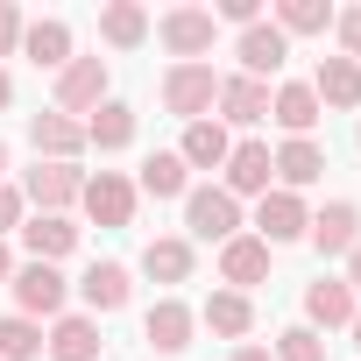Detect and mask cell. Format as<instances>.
Here are the masks:
<instances>
[{"label": "cell", "instance_id": "1", "mask_svg": "<svg viewBox=\"0 0 361 361\" xmlns=\"http://www.w3.org/2000/svg\"><path fill=\"white\" fill-rule=\"evenodd\" d=\"M213 99H220V71H213V64H170V71H163V106L185 121V128L206 121Z\"/></svg>", "mask_w": 361, "mask_h": 361}, {"label": "cell", "instance_id": "2", "mask_svg": "<svg viewBox=\"0 0 361 361\" xmlns=\"http://www.w3.org/2000/svg\"><path fill=\"white\" fill-rule=\"evenodd\" d=\"M213 36H220V22H213V8H170L163 22H156V43L177 57V64H206V50H213Z\"/></svg>", "mask_w": 361, "mask_h": 361}, {"label": "cell", "instance_id": "3", "mask_svg": "<svg viewBox=\"0 0 361 361\" xmlns=\"http://www.w3.org/2000/svg\"><path fill=\"white\" fill-rule=\"evenodd\" d=\"M185 227H192V241H234L241 234V199H227L220 185H199V192H185Z\"/></svg>", "mask_w": 361, "mask_h": 361}, {"label": "cell", "instance_id": "4", "mask_svg": "<svg viewBox=\"0 0 361 361\" xmlns=\"http://www.w3.org/2000/svg\"><path fill=\"white\" fill-rule=\"evenodd\" d=\"M8 283H15V305H22V319H36V326H43V319H64V298H71V283L57 276V262H22Z\"/></svg>", "mask_w": 361, "mask_h": 361}, {"label": "cell", "instance_id": "5", "mask_svg": "<svg viewBox=\"0 0 361 361\" xmlns=\"http://www.w3.org/2000/svg\"><path fill=\"white\" fill-rule=\"evenodd\" d=\"M305 227H312V213H305V199L298 192H262L255 199V241L262 248H283V241H305Z\"/></svg>", "mask_w": 361, "mask_h": 361}, {"label": "cell", "instance_id": "6", "mask_svg": "<svg viewBox=\"0 0 361 361\" xmlns=\"http://www.w3.org/2000/svg\"><path fill=\"white\" fill-rule=\"evenodd\" d=\"M78 192H85L78 163H43V156H36V170L22 177V206H36V213H64Z\"/></svg>", "mask_w": 361, "mask_h": 361}, {"label": "cell", "instance_id": "7", "mask_svg": "<svg viewBox=\"0 0 361 361\" xmlns=\"http://www.w3.org/2000/svg\"><path fill=\"white\" fill-rule=\"evenodd\" d=\"M106 99V57H71L64 71H57V114H92Z\"/></svg>", "mask_w": 361, "mask_h": 361}, {"label": "cell", "instance_id": "8", "mask_svg": "<svg viewBox=\"0 0 361 361\" xmlns=\"http://www.w3.org/2000/svg\"><path fill=\"white\" fill-rule=\"evenodd\" d=\"M192 326H199V312H192L185 298H156V305L142 312V340H149L156 354H185V347H192Z\"/></svg>", "mask_w": 361, "mask_h": 361}, {"label": "cell", "instance_id": "9", "mask_svg": "<svg viewBox=\"0 0 361 361\" xmlns=\"http://www.w3.org/2000/svg\"><path fill=\"white\" fill-rule=\"evenodd\" d=\"M234 57H241V78H276L283 71V57H290V36L276 29V22H255V29H241V43H234Z\"/></svg>", "mask_w": 361, "mask_h": 361}, {"label": "cell", "instance_id": "10", "mask_svg": "<svg viewBox=\"0 0 361 361\" xmlns=\"http://www.w3.org/2000/svg\"><path fill=\"white\" fill-rule=\"evenodd\" d=\"M29 149H36L43 163H78V149H92V142H85V121H71V114L50 106V114L29 121Z\"/></svg>", "mask_w": 361, "mask_h": 361}, {"label": "cell", "instance_id": "11", "mask_svg": "<svg viewBox=\"0 0 361 361\" xmlns=\"http://www.w3.org/2000/svg\"><path fill=\"white\" fill-rule=\"evenodd\" d=\"M305 241H312L319 255H354V241H361V206H354V199L319 206V213H312V227H305Z\"/></svg>", "mask_w": 361, "mask_h": 361}, {"label": "cell", "instance_id": "12", "mask_svg": "<svg viewBox=\"0 0 361 361\" xmlns=\"http://www.w3.org/2000/svg\"><path fill=\"white\" fill-rule=\"evenodd\" d=\"M78 206H85L99 227H128V220H135V185H128L121 170H99V177H85Z\"/></svg>", "mask_w": 361, "mask_h": 361}, {"label": "cell", "instance_id": "13", "mask_svg": "<svg viewBox=\"0 0 361 361\" xmlns=\"http://www.w3.org/2000/svg\"><path fill=\"white\" fill-rule=\"evenodd\" d=\"M319 114H326V106H319V92H312L305 78H290V85H276V92H269V121H276L290 142H312Z\"/></svg>", "mask_w": 361, "mask_h": 361}, {"label": "cell", "instance_id": "14", "mask_svg": "<svg viewBox=\"0 0 361 361\" xmlns=\"http://www.w3.org/2000/svg\"><path fill=\"white\" fill-rule=\"evenodd\" d=\"M354 312H361V298L347 290V276H319V283H305V326L319 333H333V326H354Z\"/></svg>", "mask_w": 361, "mask_h": 361}, {"label": "cell", "instance_id": "15", "mask_svg": "<svg viewBox=\"0 0 361 361\" xmlns=\"http://www.w3.org/2000/svg\"><path fill=\"white\" fill-rule=\"evenodd\" d=\"M269 177H276V163H269V142H234V156H227V199H262L269 192Z\"/></svg>", "mask_w": 361, "mask_h": 361}, {"label": "cell", "instance_id": "16", "mask_svg": "<svg viewBox=\"0 0 361 361\" xmlns=\"http://www.w3.org/2000/svg\"><path fill=\"white\" fill-rule=\"evenodd\" d=\"M43 354H50V361H99V319L64 312V319L43 333Z\"/></svg>", "mask_w": 361, "mask_h": 361}, {"label": "cell", "instance_id": "17", "mask_svg": "<svg viewBox=\"0 0 361 361\" xmlns=\"http://www.w3.org/2000/svg\"><path fill=\"white\" fill-rule=\"evenodd\" d=\"M177 156H185V170H227V156H234V135H227V128L206 114V121H192V128H185Z\"/></svg>", "mask_w": 361, "mask_h": 361}, {"label": "cell", "instance_id": "18", "mask_svg": "<svg viewBox=\"0 0 361 361\" xmlns=\"http://www.w3.org/2000/svg\"><path fill=\"white\" fill-rule=\"evenodd\" d=\"M213 106H220V121H234V128H255V121H269V85L234 71V78H220V99H213Z\"/></svg>", "mask_w": 361, "mask_h": 361}, {"label": "cell", "instance_id": "19", "mask_svg": "<svg viewBox=\"0 0 361 361\" xmlns=\"http://www.w3.org/2000/svg\"><path fill=\"white\" fill-rule=\"evenodd\" d=\"M269 163H276V192H305V185L326 177V149L319 142H283V149H269Z\"/></svg>", "mask_w": 361, "mask_h": 361}, {"label": "cell", "instance_id": "20", "mask_svg": "<svg viewBox=\"0 0 361 361\" xmlns=\"http://www.w3.org/2000/svg\"><path fill=\"white\" fill-rule=\"evenodd\" d=\"M22 248H29V262H57L78 248V227L64 213H36V220H22Z\"/></svg>", "mask_w": 361, "mask_h": 361}, {"label": "cell", "instance_id": "21", "mask_svg": "<svg viewBox=\"0 0 361 361\" xmlns=\"http://www.w3.org/2000/svg\"><path fill=\"white\" fill-rule=\"evenodd\" d=\"M220 276H227V283H234V290L248 298V290H255V283L269 276V248H262L255 234H234V241L220 248Z\"/></svg>", "mask_w": 361, "mask_h": 361}, {"label": "cell", "instance_id": "22", "mask_svg": "<svg viewBox=\"0 0 361 361\" xmlns=\"http://www.w3.org/2000/svg\"><path fill=\"white\" fill-rule=\"evenodd\" d=\"M128 290H135V283H128V269H121V262H92V269L78 276L85 319H92V312H99V319H106V312H121V305H128Z\"/></svg>", "mask_w": 361, "mask_h": 361}, {"label": "cell", "instance_id": "23", "mask_svg": "<svg viewBox=\"0 0 361 361\" xmlns=\"http://www.w3.org/2000/svg\"><path fill=\"white\" fill-rule=\"evenodd\" d=\"M312 92H319V106H361V64H347V57H319V71L305 78Z\"/></svg>", "mask_w": 361, "mask_h": 361}, {"label": "cell", "instance_id": "24", "mask_svg": "<svg viewBox=\"0 0 361 361\" xmlns=\"http://www.w3.org/2000/svg\"><path fill=\"white\" fill-rule=\"evenodd\" d=\"M22 57H29L36 71H64V64H71V29H64L57 15H50V22H29V29H22Z\"/></svg>", "mask_w": 361, "mask_h": 361}, {"label": "cell", "instance_id": "25", "mask_svg": "<svg viewBox=\"0 0 361 361\" xmlns=\"http://www.w3.org/2000/svg\"><path fill=\"white\" fill-rule=\"evenodd\" d=\"M85 142H92L99 156L128 149V142H135V106H121V99H99V106L85 114Z\"/></svg>", "mask_w": 361, "mask_h": 361}, {"label": "cell", "instance_id": "26", "mask_svg": "<svg viewBox=\"0 0 361 361\" xmlns=\"http://www.w3.org/2000/svg\"><path fill=\"white\" fill-rule=\"evenodd\" d=\"M199 326H213L220 340H248V333H255V305H248L241 290H213L206 312H199Z\"/></svg>", "mask_w": 361, "mask_h": 361}, {"label": "cell", "instance_id": "27", "mask_svg": "<svg viewBox=\"0 0 361 361\" xmlns=\"http://www.w3.org/2000/svg\"><path fill=\"white\" fill-rule=\"evenodd\" d=\"M142 276H156V283H185V276H192V241H185V234H156V241L142 248Z\"/></svg>", "mask_w": 361, "mask_h": 361}, {"label": "cell", "instance_id": "28", "mask_svg": "<svg viewBox=\"0 0 361 361\" xmlns=\"http://www.w3.org/2000/svg\"><path fill=\"white\" fill-rule=\"evenodd\" d=\"M99 36L114 50H142L149 43V15L135 8V0H106V8H99Z\"/></svg>", "mask_w": 361, "mask_h": 361}, {"label": "cell", "instance_id": "29", "mask_svg": "<svg viewBox=\"0 0 361 361\" xmlns=\"http://www.w3.org/2000/svg\"><path fill=\"white\" fill-rule=\"evenodd\" d=\"M142 192H149V199H185V192H192L185 156H177V149H156V156L142 163Z\"/></svg>", "mask_w": 361, "mask_h": 361}, {"label": "cell", "instance_id": "30", "mask_svg": "<svg viewBox=\"0 0 361 361\" xmlns=\"http://www.w3.org/2000/svg\"><path fill=\"white\" fill-rule=\"evenodd\" d=\"M276 29L283 36H326L333 8H326V0H276Z\"/></svg>", "mask_w": 361, "mask_h": 361}, {"label": "cell", "instance_id": "31", "mask_svg": "<svg viewBox=\"0 0 361 361\" xmlns=\"http://www.w3.org/2000/svg\"><path fill=\"white\" fill-rule=\"evenodd\" d=\"M36 354H43V326L22 319V312H8V319H0V361H36Z\"/></svg>", "mask_w": 361, "mask_h": 361}, {"label": "cell", "instance_id": "32", "mask_svg": "<svg viewBox=\"0 0 361 361\" xmlns=\"http://www.w3.org/2000/svg\"><path fill=\"white\" fill-rule=\"evenodd\" d=\"M269 354H276V361H326V340H319L312 326H283Z\"/></svg>", "mask_w": 361, "mask_h": 361}, {"label": "cell", "instance_id": "33", "mask_svg": "<svg viewBox=\"0 0 361 361\" xmlns=\"http://www.w3.org/2000/svg\"><path fill=\"white\" fill-rule=\"evenodd\" d=\"M333 29H340V57H347V64H361V8L333 15Z\"/></svg>", "mask_w": 361, "mask_h": 361}, {"label": "cell", "instance_id": "34", "mask_svg": "<svg viewBox=\"0 0 361 361\" xmlns=\"http://www.w3.org/2000/svg\"><path fill=\"white\" fill-rule=\"evenodd\" d=\"M22 29H29V22L15 15V0H0V57H15V50H22Z\"/></svg>", "mask_w": 361, "mask_h": 361}, {"label": "cell", "instance_id": "35", "mask_svg": "<svg viewBox=\"0 0 361 361\" xmlns=\"http://www.w3.org/2000/svg\"><path fill=\"white\" fill-rule=\"evenodd\" d=\"M213 22H234V29H255L262 22V0H220V15Z\"/></svg>", "mask_w": 361, "mask_h": 361}, {"label": "cell", "instance_id": "36", "mask_svg": "<svg viewBox=\"0 0 361 361\" xmlns=\"http://www.w3.org/2000/svg\"><path fill=\"white\" fill-rule=\"evenodd\" d=\"M22 220H29L22 192H15V185H0V234H8V227H22Z\"/></svg>", "mask_w": 361, "mask_h": 361}, {"label": "cell", "instance_id": "37", "mask_svg": "<svg viewBox=\"0 0 361 361\" xmlns=\"http://www.w3.org/2000/svg\"><path fill=\"white\" fill-rule=\"evenodd\" d=\"M227 361H276V354H269V347H255V340H241V347H234Z\"/></svg>", "mask_w": 361, "mask_h": 361}, {"label": "cell", "instance_id": "38", "mask_svg": "<svg viewBox=\"0 0 361 361\" xmlns=\"http://www.w3.org/2000/svg\"><path fill=\"white\" fill-rule=\"evenodd\" d=\"M347 290L361 298V241H354V255H347Z\"/></svg>", "mask_w": 361, "mask_h": 361}, {"label": "cell", "instance_id": "39", "mask_svg": "<svg viewBox=\"0 0 361 361\" xmlns=\"http://www.w3.org/2000/svg\"><path fill=\"white\" fill-rule=\"evenodd\" d=\"M15 276V255H8V241H0V283H8Z\"/></svg>", "mask_w": 361, "mask_h": 361}, {"label": "cell", "instance_id": "40", "mask_svg": "<svg viewBox=\"0 0 361 361\" xmlns=\"http://www.w3.org/2000/svg\"><path fill=\"white\" fill-rule=\"evenodd\" d=\"M8 99H15V78H8V71H0V106H8Z\"/></svg>", "mask_w": 361, "mask_h": 361}, {"label": "cell", "instance_id": "41", "mask_svg": "<svg viewBox=\"0 0 361 361\" xmlns=\"http://www.w3.org/2000/svg\"><path fill=\"white\" fill-rule=\"evenodd\" d=\"M0 185H8V142H0Z\"/></svg>", "mask_w": 361, "mask_h": 361}, {"label": "cell", "instance_id": "42", "mask_svg": "<svg viewBox=\"0 0 361 361\" xmlns=\"http://www.w3.org/2000/svg\"><path fill=\"white\" fill-rule=\"evenodd\" d=\"M347 333H354V347H361V312H354V326H347Z\"/></svg>", "mask_w": 361, "mask_h": 361}, {"label": "cell", "instance_id": "43", "mask_svg": "<svg viewBox=\"0 0 361 361\" xmlns=\"http://www.w3.org/2000/svg\"><path fill=\"white\" fill-rule=\"evenodd\" d=\"M354 142H361V128H354Z\"/></svg>", "mask_w": 361, "mask_h": 361}]
</instances>
